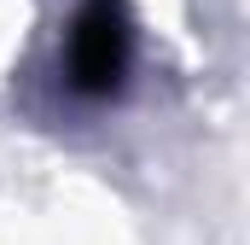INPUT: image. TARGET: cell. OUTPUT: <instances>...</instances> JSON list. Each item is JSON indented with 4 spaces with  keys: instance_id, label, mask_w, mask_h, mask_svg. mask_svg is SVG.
I'll use <instances>...</instances> for the list:
<instances>
[{
    "instance_id": "cell-1",
    "label": "cell",
    "mask_w": 250,
    "mask_h": 245,
    "mask_svg": "<svg viewBox=\"0 0 250 245\" xmlns=\"http://www.w3.org/2000/svg\"><path fill=\"white\" fill-rule=\"evenodd\" d=\"M64 64H70V88L76 94H117L128 76V12L123 0H87L70 24L64 41Z\"/></svg>"
}]
</instances>
